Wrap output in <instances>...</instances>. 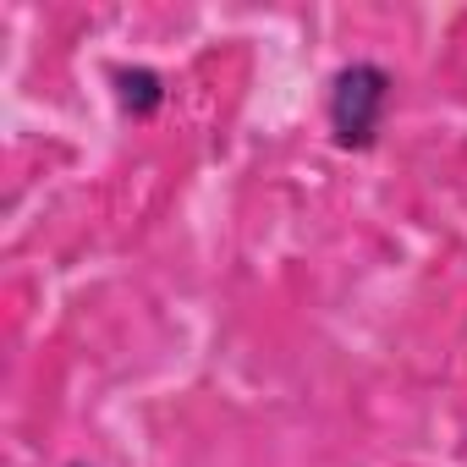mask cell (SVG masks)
<instances>
[{
	"label": "cell",
	"mask_w": 467,
	"mask_h": 467,
	"mask_svg": "<svg viewBox=\"0 0 467 467\" xmlns=\"http://www.w3.org/2000/svg\"><path fill=\"white\" fill-rule=\"evenodd\" d=\"M72 467H88V462H72Z\"/></svg>",
	"instance_id": "cell-3"
},
{
	"label": "cell",
	"mask_w": 467,
	"mask_h": 467,
	"mask_svg": "<svg viewBox=\"0 0 467 467\" xmlns=\"http://www.w3.org/2000/svg\"><path fill=\"white\" fill-rule=\"evenodd\" d=\"M390 72L379 61H352L341 67L336 88H330V127H336V143L341 149H368L379 138V121H385V105H390Z\"/></svg>",
	"instance_id": "cell-1"
},
{
	"label": "cell",
	"mask_w": 467,
	"mask_h": 467,
	"mask_svg": "<svg viewBox=\"0 0 467 467\" xmlns=\"http://www.w3.org/2000/svg\"><path fill=\"white\" fill-rule=\"evenodd\" d=\"M116 83H121V105H127V116H154L160 110V99H165V88H160V78L154 72H116Z\"/></svg>",
	"instance_id": "cell-2"
}]
</instances>
